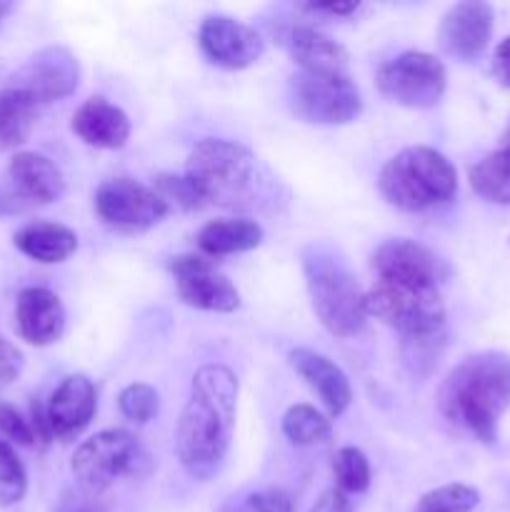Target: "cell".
<instances>
[{
	"label": "cell",
	"mask_w": 510,
	"mask_h": 512,
	"mask_svg": "<svg viewBox=\"0 0 510 512\" xmlns=\"http://www.w3.org/2000/svg\"><path fill=\"white\" fill-rule=\"evenodd\" d=\"M243 512H295V503L285 490L268 488L250 493L243 503Z\"/></svg>",
	"instance_id": "33"
},
{
	"label": "cell",
	"mask_w": 510,
	"mask_h": 512,
	"mask_svg": "<svg viewBox=\"0 0 510 512\" xmlns=\"http://www.w3.org/2000/svg\"><path fill=\"white\" fill-rule=\"evenodd\" d=\"M63 193L65 178L53 160L28 150L15 153L8 165V183L0 188V215L55 203Z\"/></svg>",
	"instance_id": "12"
},
{
	"label": "cell",
	"mask_w": 510,
	"mask_h": 512,
	"mask_svg": "<svg viewBox=\"0 0 510 512\" xmlns=\"http://www.w3.org/2000/svg\"><path fill=\"white\" fill-rule=\"evenodd\" d=\"M13 240L20 253L45 265L63 263L78 250V235L65 225L50 223V220H35V223L23 225Z\"/></svg>",
	"instance_id": "22"
},
{
	"label": "cell",
	"mask_w": 510,
	"mask_h": 512,
	"mask_svg": "<svg viewBox=\"0 0 510 512\" xmlns=\"http://www.w3.org/2000/svg\"><path fill=\"white\" fill-rule=\"evenodd\" d=\"M15 325L20 338L45 348L63 338L65 308L53 290L25 288L15 303Z\"/></svg>",
	"instance_id": "19"
},
{
	"label": "cell",
	"mask_w": 510,
	"mask_h": 512,
	"mask_svg": "<svg viewBox=\"0 0 510 512\" xmlns=\"http://www.w3.org/2000/svg\"><path fill=\"white\" fill-rule=\"evenodd\" d=\"M508 145H510V133H508Z\"/></svg>",
	"instance_id": "38"
},
{
	"label": "cell",
	"mask_w": 510,
	"mask_h": 512,
	"mask_svg": "<svg viewBox=\"0 0 510 512\" xmlns=\"http://www.w3.org/2000/svg\"><path fill=\"white\" fill-rule=\"evenodd\" d=\"M153 190L165 203L168 213H173V210L188 213V210L203 208V200H200V195L195 193V188L185 175H158Z\"/></svg>",
	"instance_id": "31"
},
{
	"label": "cell",
	"mask_w": 510,
	"mask_h": 512,
	"mask_svg": "<svg viewBox=\"0 0 510 512\" xmlns=\"http://www.w3.org/2000/svg\"><path fill=\"white\" fill-rule=\"evenodd\" d=\"M28 490V475L8 440H0V508L18 505Z\"/></svg>",
	"instance_id": "29"
},
{
	"label": "cell",
	"mask_w": 510,
	"mask_h": 512,
	"mask_svg": "<svg viewBox=\"0 0 510 512\" xmlns=\"http://www.w3.org/2000/svg\"><path fill=\"white\" fill-rule=\"evenodd\" d=\"M290 55L308 73H348V50L320 30L298 25L288 38Z\"/></svg>",
	"instance_id": "21"
},
{
	"label": "cell",
	"mask_w": 510,
	"mask_h": 512,
	"mask_svg": "<svg viewBox=\"0 0 510 512\" xmlns=\"http://www.w3.org/2000/svg\"><path fill=\"white\" fill-rule=\"evenodd\" d=\"M470 188L488 203L510 205V145L485 155L470 168Z\"/></svg>",
	"instance_id": "25"
},
{
	"label": "cell",
	"mask_w": 510,
	"mask_h": 512,
	"mask_svg": "<svg viewBox=\"0 0 510 512\" xmlns=\"http://www.w3.org/2000/svg\"><path fill=\"white\" fill-rule=\"evenodd\" d=\"M178 298L195 310L208 313H233L240 308V293L235 285L220 273L213 260L200 255H180L170 263Z\"/></svg>",
	"instance_id": "13"
},
{
	"label": "cell",
	"mask_w": 510,
	"mask_h": 512,
	"mask_svg": "<svg viewBox=\"0 0 510 512\" xmlns=\"http://www.w3.org/2000/svg\"><path fill=\"white\" fill-rule=\"evenodd\" d=\"M448 73L435 55L408 50L378 70V90L385 100L403 108L428 110L443 100Z\"/></svg>",
	"instance_id": "9"
},
{
	"label": "cell",
	"mask_w": 510,
	"mask_h": 512,
	"mask_svg": "<svg viewBox=\"0 0 510 512\" xmlns=\"http://www.w3.org/2000/svg\"><path fill=\"white\" fill-rule=\"evenodd\" d=\"M73 133L93 148L118 150L128 143L130 120L118 105L105 98H88L75 110Z\"/></svg>",
	"instance_id": "20"
},
{
	"label": "cell",
	"mask_w": 510,
	"mask_h": 512,
	"mask_svg": "<svg viewBox=\"0 0 510 512\" xmlns=\"http://www.w3.org/2000/svg\"><path fill=\"white\" fill-rule=\"evenodd\" d=\"M75 480L88 493H103L115 480L140 478L150 470V458L133 433L123 428H110L85 440L73 455Z\"/></svg>",
	"instance_id": "7"
},
{
	"label": "cell",
	"mask_w": 510,
	"mask_h": 512,
	"mask_svg": "<svg viewBox=\"0 0 510 512\" xmlns=\"http://www.w3.org/2000/svg\"><path fill=\"white\" fill-rule=\"evenodd\" d=\"M310 512H353V508H350L348 495L333 488L328 490V493L320 495V500L313 505V510Z\"/></svg>",
	"instance_id": "35"
},
{
	"label": "cell",
	"mask_w": 510,
	"mask_h": 512,
	"mask_svg": "<svg viewBox=\"0 0 510 512\" xmlns=\"http://www.w3.org/2000/svg\"><path fill=\"white\" fill-rule=\"evenodd\" d=\"M493 28V8L488 3H478V0H465V3L453 5L443 15L438 28V43L450 58L475 60L488 48Z\"/></svg>",
	"instance_id": "17"
},
{
	"label": "cell",
	"mask_w": 510,
	"mask_h": 512,
	"mask_svg": "<svg viewBox=\"0 0 510 512\" xmlns=\"http://www.w3.org/2000/svg\"><path fill=\"white\" fill-rule=\"evenodd\" d=\"M118 408L128 420L145 425L158 415L160 398L158 393H155V388H150L148 383H133L128 385V388L120 390Z\"/></svg>",
	"instance_id": "30"
},
{
	"label": "cell",
	"mask_w": 510,
	"mask_h": 512,
	"mask_svg": "<svg viewBox=\"0 0 510 512\" xmlns=\"http://www.w3.org/2000/svg\"><path fill=\"white\" fill-rule=\"evenodd\" d=\"M78 512H90V510H78Z\"/></svg>",
	"instance_id": "39"
},
{
	"label": "cell",
	"mask_w": 510,
	"mask_h": 512,
	"mask_svg": "<svg viewBox=\"0 0 510 512\" xmlns=\"http://www.w3.org/2000/svg\"><path fill=\"white\" fill-rule=\"evenodd\" d=\"M95 210L108 228L120 233H145L168 215L153 188L133 178H110L95 193Z\"/></svg>",
	"instance_id": "10"
},
{
	"label": "cell",
	"mask_w": 510,
	"mask_h": 512,
	"mask_svg": "<svg viewBox=\"0 0 510 512\" xmlns=\"http://www.w3.org/2000/svg\"><path fill=\"white\" fill-rule=\"evenodd\" d=\"M365 313L398 330L405 340L438 338L445 325V303L438 285L378 278L365 293Z\"/></svg>",
	"instance_id": "6"
},
{
	"label": "cell",
	"mask_w": 510,
	"mask_h": 512,
	"mask_svg": "<svg viewBox=\"0 0 510 512\" xmlns=\"http://www.w3.org/2000/svg\"><path fill=\"white\" fill-rule=\"evenodd\" d=\"M510 408V355L483 350L460 360L438 390V410L453 428L478 443L498 440L500 418Z\"/></svg>",
	"instance_id": "2"
},
{
	"label": "cell",
	"mask_w": 510,
	"mask_h": 512,
	"mask_svg": "<svg viewBox=\"0 0 510 512\" xmlns=\"http://www.w3.org/2000/svg\"><path fill=\"white\" fill-rule=\"evenodd\" d=\"M378 190L393 208L423 213L455 198L458 170L435 148L410 145L383 165Z\"/></svg>",
	"instance_id": "4"
},
{
	"label": "cell",
	"mask_w": 510,
	"mask_h": 512,
	"mask_svg": "<svg viewBox=\"0 0 510 512\" xmlns=\"http://www.w3.org/2000/svg\"><path fill=\"white\" fill-rule=\"evenodd\" d=\"M288 360L295 373L305 380V385L318 395L330 418H338V415H343L350 408L353 388H350L348 375L333 360L308 348L290 350Z\"/></svg>",
	"instance_id": "18"
},
{
	"label": "cell",
	"mask_w": 510,
	"mask_h": 512,
	"mask_svg": "<svg viewBox=\"0 0 510 512\" xmlns=\"http://www.w3.org/2000/svg\"><path fill=\"white\" fill-rule=\"evenodd\" d=\"M98 408V393H95L93 380L85 375H68L63 383L50 395L45 415V430L48 438L70 443L78 438L93 420Z\"/></svg>",
	"instance_id": "16"
},
{
	"label": "cell",
	"mask_w": 510,
	"mask_h": 512,
	"mask_svg": "<svg viewBox=\"0 0 510 512\" xmlns=\"http://www.w3.org/2000/svg\"><path fill=\"white\" fill-rule=\"evenodd\" d=\"M333 475L340 493H365L370 488V463L363 450L340 448L333 455Z\"/></svg>",
	"instance_id": "28"
},
{
	"label": "cell",
	"mask_w": 510,
	"mask_h": 512,
	"mask_svg": "<svg viewBox=\"0 0 510 512\" xmlns=\"http://www.w3.org/2000/svg\"><path fill=\"white\" fill-rule=\"evenodd\" d=\"M330 433V420L323 413L313 408V405H293L288 413L283 415V435L293 445H315Z\"/></svg>",
	"instance_id": "26"
},
{
	"label": "cell",
	"mask_w": 510,
	"mask_h": 512,
	"mask_svg": "<svg viewBox=\"0 0 510 512\" xmlns=\"http://www.w3.org/2000/svg\"><path fill=\"white\" fill-rule=\"evenodd\" d=\"M263 225L250 218H218L200 228L198 248L208 258L245 253L263 243Z\"/></svg>",
	"instance_id": "23"
},
{
	"label": "cell",
	"mask_w": 510,
	"mask_h": 512,
	"mask_svg": "<svg viewBox=\"0 0 510 512\" xmlns=\"http://www.w3.org/2000/svg\"><path fill=\"white\" fill-rule=\"evenodd\" d=\"M80 83V63L73 50L63 45H48L30 55L8 80L5 88L28 95L35 105L55 103L75 93Z\"/></svg>",
	"instance_id": "11"
},
{
	"label": "cell",
	"mask_w": 510,
	"mask_h": 512,
	"mask_svg": "<svg viewBox=\"0 0 510 512\" xmlns=\"http://www.w3.org/2000/svg\"><path fill=\"white\" fill-rule=\"evenodd\" d=\"M370 265L375 278L410 280V283H428L438 288L453 275V268L435 250L408 238L385 240L373 253Z\"/></svg>",
	"instance_id": "15"
},
{
	"label": "cell",
	"mask_w": 510,
	"mask_h": 512,
	"mask_svg": "<svg viewBox=\"0 0 510 512\" xmlns=\"http://www.w3.org/2000/svg\"><path fill=\"white\" fill-rule=\"evenodd\" d=\"M303 270L313 310L328 333L350 338L365 325V293L345 260L328 245L303 250Z\"/></svg>",
	"instance_id": "5"
},
{
	"label": "cell",
	"mask_w": 510,
	"mask_h": 512,
	"mask_svg": "<svg viewBox=\"0 0 510 512\" xmlns=\"http://www.w3.org/2000/svg\"><path fill=\"white\" fill-rule=\"evenodd\" d=\"M493 73H495V78L500 80V83L508 85V88H510V35L505 40H500V45L495 48Z\"/></svg>",
	"instance_id": "36"
},
{
	"label": "cell",
	"mask_w": 510,
	"mask_h": 512,
	"mask_svg": "<svg viewBox=\"0 0 510 512\" xmlns=\"http://www.w3.org/2000/svg\"><path fill=\"white\" fill-rule=\"evenodd\" d=\"M38 108L28 95L13 88H0V153L15 150L30 138L38 120Z\"/></svg>",
	"instance_id": "24"
},
{
	"label": "cell",
	"mask_w": 510,
	"mask_h": 512,
	"mask_svg": "<svg viewBox=\"0 0 510 512\" xmlns=\"http://www.w3.org/2000/svg\"><path fill=\"white\" fill-rule=\"evenodd\" d=\"M480 503V493L470 485L450 483L428 490L418 500L413 512H473Z\"/></svg>",
	"instance_id": "27"
},
{
	"label": "cell",
	"mask_w": 510,
	"mask_h": 512,
	"mask_svg": "<svg viewBox=\"0 0 510 512\" xmlns=\"http://www.w3.org/2000/svg\"><path fill=\"white\" fill-rule=\"evenodd\" d=\"M360 8V3H310L308 10L328 15H350Z\"/></svg>",
	"instance_id": "37"
},
{
	"label": "cell",
	"mask_w": 510,
	"mask_h": 512,
	"mask_svg": "<svg viewBox=\"0 0 510 512\" xmlns=\"http://www.w3.org/2000/svg\"><path fill=\"white\" fill-rule=\"evenodd\" d=\"M205 58L225 70H243L258 63L265 50L263 35L228 15H208L198 30Z\"/></svg>",
	"instance_id": "14"
},
{
	"label": "cell",
	"mask_w": 510,
	"mask_h": 512,
	"mask_svg": "<svg viewBox=\"0 0 510 512\" xmlns=\"http://www.w3.org/2000/svg\"><path fill=\"white\" fill-rule=\"evenodd\" d=\"M185 178L203 205L230 210H255L265 203L263 170L245 145L225 138H205L190 150Z\"/></svg>",
	"instance_id": "3"
},
{
	"label": "cell",
	"mask_w": 510,
	"mask_h": 512,
	"mask_svg": "<svg viewBox=\"0 0 510 512\" xmlns=\"http://www.w3.org/2000/svg\"><path fill=\"white\" fill-rule=\"evenodd\" d=\"M0 433H3L10 443L25 445V448H30V445L35 443V438H38L33 425H30L13 405H0Z\"/></svg>",
	"instance_id": "32"
},
{
	"label": "cell",
	"mask_w": 510,
	"mask_h": 512,
	"mask_svg": "<svg viewBox=\"0 0 510 512\" xmlns=\"http://www.w3.org/2000/svg\"><path fill=\"white\" fill-rule=\"evenodd\" d=\"M290 110L305 123L345 125L363 110L360 90L348 73H308L298 70L288 85Z\"/></svg>",
	"instance_id": "8"
},
{
	"label": "cell",
	"mask_w": 510,
	"mask_h": 512,
	"mask_svg": "<svg viewBox=\"0 0 510 512\" xmlns=\"http://www.w3.org/2000/svg\"><path fill=\"white\" fill-rule=\"evenodd\" d=\"M23 373V353L10 340L0 338V383H13Z\"/></svg>",
	"instance_id": "34"
},
{
	"label": "cell",
	"mask_w": 510,
	"mask_h": 512,
	"mask_svg": "<svg viewBox=\"0 0 510 512\" xmlns=\"http://www.w3.org/2000/svg\"><path fill=\"white\" fill-rule=\"evenodd\" d=\"M238 378L225 365H203L193 375L175 433V453L193 480L215 478L223 468L235 430Z\"/></svg>",
	"instance_id": "1"
}]
</instances>
